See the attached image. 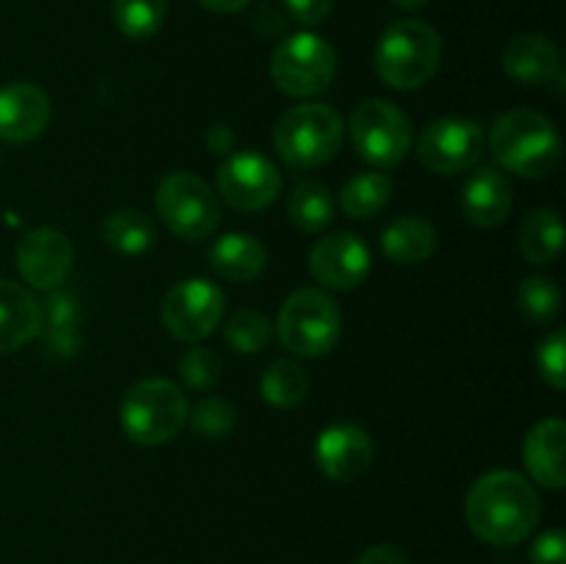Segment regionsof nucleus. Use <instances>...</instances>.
<instances>
[{
  "label": "nucleus",
  "mask_w": 566,
  "mask_h": 564,
  "mask_svg": "<svg viewBox=\"0 0 566 564\" xmlns=\"http://www.w3.org/2000/svg\"><path fill=\"white\" fill-rule=\"evenodd\" d=\"M464 514L479 540L509 547L534 534L542 518V503L525 476L514 470H492L470 487Z\"/></svg>",
  "instance_id": "f257e3e1"
},
{
  "label": "nucleus",
  "mask_w": 566,
  "mask_h": 564,
  "mask_svg": "<svg viewBox=\"0 0 566 564\" xmlns=\"http://www.w3.org/2000/svg\"><path fill=\"white\" fill-rule=\"evenodd\" d=\"M490 147L497 164L520 177H547L564 158V144L556 125L539 111L517 108L495 119Z\"/></svg>",
  "instance_id": "f03ea898"
},
{
  "label": "nucleus",
  "mask_w": 566,
  "mask_h": 564,
  "mask_svg": "<svg viewBox=\"0 0 566 564\" xmlns=\"http://www.w3.org/2000/svg\"><path fill=\"white\" fill-rule=\"evenodd\" d=\"M442 39L429 22L401 20L381 33L376 44V72L387 86L412 92L440 70Z\"/></svg>",
  "instance_id": "7ed1b4c3"
},
{
  "label": "nucleus",
  "mask_w": 566,
  "mask_h": 564,
  "mask_svg": "<svg viewBox=\"0 0 566 564\" xmlns=\"http://www.w3.org/2000/svg\"><path fill=\"white\" fill-rule=\"evenodd\" d=\"M188 420L186 393L169 379H142L119 404L122 431L136 446H164Z\"/></svg>",
  "instance_id": "20e7f679"
},
{
  "label": "nucleus",
  "mask_w": 566,
  "mask_h": 564,
  "mask_svg": "<svg viewBox=\"0 0 566 564\" xmlns=\"http://www.w3.org/2000/svg\"><path fill=\"white\" fill-rule=\"evenodd\" d=\"M343 144V119L335 108L304 103L285 111L274 127V147L293 169H315L326 164Z\"/></svg>",
  "instance_id": "39448f33"
},
{
  "label": "nucleus",
  "mask_w": 566,
  "mask_h": 564,
  "mask_svg": "<svg viewBox=\"0 0 566 564\" xmlns=\"http://www.w3.org/2000/svg\"><path fill=\"white\" fill-rule=\"evenodd\" d=\"M343 318L337 304L324 291L304 288L287 296L276 318V335L291 354L298 357H324L337 346Z\"/></svg>",
  "instance_id": "423d86ee"
},
{
  "label": "nucleus",
  "mask_w": 566,
  "mask_h": 564,
  "mask_svg": "<svg viewBox=\"0 0 566 564\" xmlns=\"http://www.w3.org/2000/svg\"><path fill=\"white\" fill-rule=\"evenodd\" d=\"M337 55L318 33H291L271 55V77L276 88L291 97H313L335 81Z\"/></svg>",
  "instance_id": "0eeeda50"
},
{
  "label": "nucleus",
  "mask_w": 566,
  "mask_h": 564,
  "mask_svg": "<svg viewBox=\"0 0 566 564\" xmlns=\"http://www.w3.org/2000/svg\"><path fill=\"white\" fill-rule=\"evenodd\" d=\"M155 208L164 224L182 241H202L213 236L221 219L213 188L191 171H175L164 177L155 191Z\"/></svg>",
  "instance_id": "6e6552de"
},
{
  "label": "nucleus",
  "mask_w": 566,
  "mask_h": 564,
  "mask_svg": "<svg viewBox=\"0 0 566 564\" xmlns=\"http://www.w3.org/2000/svg\"><path fill=\"white\" fill-rule=\"evenodd\" d=\"M348 130H352V142L359 158L379 169L401 164L412 144V125H409L407 114L379 97L365 100L354 108Z\"/></svg>",
  "instance_id": "1a4fd4ad"
},
{
  "label": "nucleus",
  "mask_w": 566,
  "mask_h": 564,
  "mask_svg": "<svg viewBox=\"0 0 566 564\" xmlns=\"http://www.w3.org/2000/svg\"><path fill=\"white\" fill-rule=\"evenodd\" d=\"M224 315V293L210 280H180L164 299L160 318L177 341H205Z\"/></svg>",
  "instance_id": "9d476101"
},
{
  "label": "nucleus",
  "mask_w": 566,
  "mask_h": 564,
  "mask_svg": "<svg viewBox=\"0 0 566 564\" xmlns=\"http://www.w3.org/2000/svg\"><path fill=\"white\" fill-rule=\"evenodd\" d=\"M484 153V133L475 122L446 116L431 122L418 142V155L426 169L437 175H457L479 164Z\"/></svg>",
  "instance_id": "9b49d317"
},
{
  "label": "nucleus",
  "mask_w": 566,
  "mask_h": 564,
  "mask_svg": "<svg viewBox=\"0 0 566 564\" xmlns=\"http://www.w3.org/2000/svg\"><path fill=\"white\" fill-rule=\"evenodd\" d=\"M17 269L20 276L36 291H55L70 276L75 252H72L70 238L53 227H36L25 232L17 243Z\"/></svg>",
  "instance_id": "f8f14e48"
},
{
  "label": "nucleus",
  "mask_w": 566,
  "mask_h": 564,
  "mask_svg": "<svg viewBox=\"0 0 566 564\" xmlns=\"http://www.w3.org/2000/svg\"><path fill=\"white\" fill-rule=\"evenodd\" d=\"M280 169L265 155L238 153L219 169V194L238 210H263L280 197Z\"/></svg>",
  "instance_id": "ddd939ff"
},
{
  "label": "nucleus",
  "mask_w": 566,
  "mask_h": 564,
  "mask_svg": "<svg viewBox=\"0 0 566 564\" xmlns=\"http://www.w3.org/2000/svg\"><path fill=\"white\" fill-rule=\"evenodd\" d=\"M370 269H374L370 249L354 232L321 238L310 252V271L321 285L332 291H354L368 280Z\"/></svg>",
  "instance_id": "4468645a"
},
{
  "label": "nucleus",
  "mask_w": 566,
  "mask_h": 564,
  "mask_svg": "<svg viewBox=\"0 0 566 564\" xmlns=\"http://www.w3.org/2000/svg\"><path fill=\"white\" fill-rule=\"evenodd\" d=\"M50 97L36 83L14 81L0 88V138L9 144H28L50 125Z\"/></svg>",
  "instance_id": "2eb2a0df"
},
{
  "label": "nucleus",
  "mask_w": 566,
  "mask_h": 564,
  "mask_svg": "<svg viewBox=\"0 0 566 564\" xmlns=\"http://www.w3.org/2000/svg\"><path fill=\"white\" fill-rule=\"evenodd\" d=\"M374 440L354 424H335L324 429L315 442V462L332 481H354L370 468Z\"/></svg>",
  "instance_id": "dca6fc26"
},
{
  "label": "nucleus",
  "mask_w": 566,
  "mask_h": 564,
  "mask_svg": "<svg viewBox=\"0 0 566 564\" xmlns=\"http://www.w3.org/2000/svg\"><path fill=\"white\" fill-rule=\"evenodd\" d=\"M512 213V186L495 166H481L462 188V216L473 227L492 230Z\"/></svg>",
  "instance_id": "f3484780"
},
{
  "label": "nucleus",
  "mask_w": 566,
  "mask_h": 564,
  "mask_svg": "<svg viewBox=\"0 0 566 564\" xmlns=\"http://www.w3.org/2000/svg\"><path fill=\"white\" fill-rule=\"evenodd\" d=\"M503 70L512 81L539 86L562 77V53L539 33H520L503 48Z\"/></svg>",
  "instance_id": "a211bd4d"
},
{
  "label": "nucleus",
  "mask_w": 566,
  "mask_h": 564,
  "mask_svg": "<svg viewBox=\"0 0 566 564\" xmlns=\"http://www.w3.org/2000/svg\"><path fill=\"white\" fill-rule=\"evenodd\" d=\"M564 446L566 426L562 418L539 420V424L528 431L523 446V459L531 479H534L536 484L551 487V490H562L566 484Z\"/></svg>",
  "instance_id": "6ab92c4d"
},
{
  "label": "nucleus",
  "mask_w": 566,
  "mask_h": 564,
  "mask_svg": "<svg viewBox=\"0 0 566 564\" xmlns=\"http://www.w3.org/2000/svg\"><path fill=\"white\" fill-rule=\"evenodd\" d=\"M81 299L72 291L55 288L39 302V335L59 357H72L81 348Z\"/></svg>",
  "instance_id": "aec40b11"
},
{
  "label": "nucleus",
  "mask_w": 566,
  "mask_h": 564,
  "mask_svg": "<svg viewBox=\"0 0 566 564\" xmlns=\"http://www.w3.org/2000/svg\"><path fill=\"white\" fill-rule=\"evenodd\" d=\"M39 335V302L25 285L0 280V354L20 352Z\"/></svg>",
  "instance_id": "412c9836"
},
{
  "label": "nucleus",
  "mask_w": 566,
  "mask_h": 564,
  "mask_svg": "<svg viewBox=\"0 0 566 564\" xmlns=\"http://www.w3.org/2000/svg\"><path fill=\"white\" fill-rule=\"evenodd\" d=\"M210 265L219 276L230 282H249L263 274L265 247L247 232L221 236L210 249Z\"/></svg>",
  "instance_id": "4be33fe9"
},
{
  "label": "nucleus",
  "mask_w": 566,
  "mask_h": 564,
  "mask_svg": "<svg viewBox=\"0 0 566 564\" xmlns=\"http://www.w3.org/2000/svg\"><path fill=\"white\" fill-rule=\"evenodd\" d=\"M437 249V230L420 216H401L381 232V252L392 263H423Z\"/></svg>",
  "instance_id": "5701e85b"
},
{
  "label": "nucleus",
  "mask_w": 566,
  "mask_h": 564,
  "mask_svg": "<svg viewBox=\"0 0 566 564\" xmlns=\"http://www.w3.org/2000/svg\"><path fill=\"white\" fill-rule=\"evenodd\" d=\"M562 241L564 227L556 210L539 208L525 216L523 227H520V252L525 254V260L536 265L553 263L562 252Z\"/></svg>",
  "instance_id": "b1692460"
},
{
  "label": "nucleus",
  "mask_w": 566,
  "mask_h": 564,
  "mask_svg": "<svg viewBox=\"0 0 566 564\" xmlns=\"http://www.w3.org/2000/svg\"><path fill=\"white\" fill-rule=\"evenodd\" d=\"M103 238L114 252L119 254H144L155 243V224L147 213L136 208H119L105 219Z\"/></svg>",
  "instance_id": "393cba45"
},
{
  "label": "nucleus",
  "mask_w": 566,
  "mask_h": 564,
  "mask_svg": "<svg viewBox=\"0 0 566 564\" xmlns=\"http://www.w3.org/2000/svg\"><path fill=\"white\" fill-rule=\"evenodd\" d=\"M287 216L302 232H321L335 216V202L324 182L302 180L287 199Z\"/></svg>",
  "instance_id": "a878e982"
},
{
  "label": "nucleus",
  "mask_w": 566,
  "mask_h": 564,
  "mask_svg": "<svg viewBox=\"0 0 566 564\" xmlns=\"http://www.w3.org/2000/svg\"><path fill=\"white\" fill-rule=\"evenodd\" d=\"M392 197V180L385 171H363L343 186L340 205L352 219H370Z\"/></svg>",
  "instance_id": "bb28decb"
},
{
  "label": "nucleus",
  "mask_w": 566,
  "mask_h": 564,
  "mask_svg": "<svg viewBox=\"0 0 566 564\" xmlns=\"http://www.w3.org/2000/svg\"><path fill=\"white\" fill-rule=\"evenodd\" d=\"M307 387L310 379L304 374V368L293 359H276L265 368L263 379H260V393H263L265 401L271 407H280V409H291L296 404L304 401L307 396Z\"/></svg>",
  "instance_id": "cd10ccee"
},
{
  "label": "nucleus",
  "mask_w": 566,
  "mask_h": 564,
  "mask_svg": "<svg viewBox=\"0 0 566 564\" xmlns=\"http://www.w3.org/2000/svg\"><path fill=\"white\" fill-rule=\"evenodd\" d=\"M169 0H114V22L127 39L155 36L164 28Z\"/></svg>",
  "instance_id": "c85d7f7f"
},
{
  "label": "nucleus",
  "mask_w": 566,
  "mask_h": 564,
  "mask_svg": "<svg viewBox=\"0 0 566 564\" xmlns=\"http://www.w3.org/2000/svg\"><path fill=\"white\" fill-rule=\"evenodd\" d=\"M520 313L531 321V324H551L562 310V293L558 285L547 276H528L517 291Z\"/></svg>",
  "instance_id": "c756f323"
},
{
  "label": "nucleus",
  "mask_w": 566,
  "mask_h": 564,
  "mask_svg": "<svg viewBox=\"0 0 566 564\" xmlns=\"http://www.w3.org/2000/svg\"><path fill=\"white\" fill-rule=\"evenodd\" d=\"M224 341L241 354H258L269 346L271 324L258 310H238L224 326Z\"/></svg>",
  "instance_id": "7c9ffc66"
},
{
  "label": "nucleus",
  "mask_w": 566,
  "mask_h": 564,
  "mask_svg": "<svg viewBox=\"0 0 566 564\" xmlns=\"http://www.w3.org/2000/svg\"><path fill=\"white\" fill-rule=\"evenodd\" d=\"M193 431L205 440H221L232 431L235 426V409L224 401V398H205L202 404H197L191 412Z\"/></svg>",
  "instance_id": "2f4dec72"
},
{
  "label": "nucleus",
  "mask_w": 566,
  "mask_h": 564,
  "mask_svg": "<svg viewBox=\"0 0 566 564\" xmlns=\"http://www.w3.org/2000/svg\"><path fill=\"white\" fill-rule=\"evenodd\" d=\"M180 376L193 390H210L221 379V359L210 348H188L180 359Z\"/></svg>",
  "instance_id": "473e14b6"
},
{
  "label": "nucleus",
  "mask_w": 566,
  "mask_h": 564,
  "mask_svg": "<svg viewBox=\"0 0 566 564\" xmlns=\"http://www.w3.org/2000/svg\"><path fill=\"white\" fill-rule=\"evenodd\" d=\"M536 365H539V374L547 385L556 387V390H564L566 387V335H564V330L551 332V335L539 343V352H536Z\"/></svg>",
  "instance_id": "72a5a7b5"
},
{
  "label": "nucleus",
  "mask_w": 566,
  "mask_h": 564,
  "mask_svg": "<svg viewBox=\"0 0 566 564\" xmlns=\"http://www.w3.org/2000/svg\"><path fill=\"white\" fill-rule=\"evenodd\" d=\"M531 564H566V545L562 531H545L534 542V547H531Z\"/></svg>",
  "instance_id": "f704fd0d"
},
{
  "label": "nucleus",
  "mask_w": 566,
  "mask_h": 564,
  "mask_svg": "<svg viewBox=\"0 0 566 564\" xmlns=\"http://www.w3.org/2000/svg\"><path fill=\"white\" fill-rule=\"evenodd\" d=\"M335 0H285L287 14L302 25H318L329 17Z\"/></svg>",
  "instance_id": "c9c22d12"
},
{
  "label": "nucleus",
  "mask_w": 566,
  "mask_h": 564,
  "mask_svg": "<svg viewBox=\"0 0 566 564\" xmlns=\"http://www.w3.org/2000/svg\"><path fill=\"white\" fill-rule=\"evenodd\" d=\"M357 564H409V558L396 545H374L365 553H359Z\"/></svg>",
  "instance_id": "e433bc0d"
},
{
  "label": "nucleus",
  "mask_w": 566,
  "mask_h": 564,
  "mask_svg": "<svg viewBox=\"0 0 566 564\" xmlns=\"http://www.w3.org/2000/svg\"><path fill=\"white\" fill-rule=\"evenodd\" d=\"M199 3H202L205 9L216 11V14H232V11L247 9L252 0H199Z\"/></svg>",
  "instance_id": "4c0bfd02"
},
{
  "label": "nucleus",
  "mask_w": 566,
  "mask_h": 564,
  "mask_svg": "<svg viewBox=\"0 0 566 564\" xmlns=\"http://www.w3.org/2000/svg\"><path fill=\"white\" fill-rule=\"evenodd\" d=\"M392 3H396L398 9H420L426 0H392Z\"/></svg>",
  "instance_id": "58836bf2"
}]
</instances>
